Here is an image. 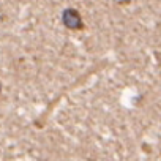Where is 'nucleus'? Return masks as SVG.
<instances>
[{"instance_id":"f257e3e1","label":"nucleus","mask_w":161,"mask_h":161,"mask_svg":"<svg viewBox=\"0 0 161 161\" xmlns=\"http://www.w3.org/2000/svg\"><path fill=\"white\" fill-rule=\"evenodd\" d=\"M62 22L69 30H82L84 29V21L80 18L79 11H76L73 8H66L62 13Z\"/></svg>"},{"instance_id":"f03ea898","label":"nucleus","mask_w":161,"mask_h":161,"mask_svg":"<svg viewBox=\"0 0 161 161\" xmlns=\"http://www.w3.org/2000/svg\"><path fill=\"white\" fill-rule=\"evenodd\" d=\"M0 90H2V84H0Z\"/></svg>"}]
</instances>
